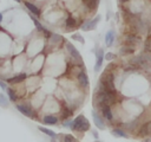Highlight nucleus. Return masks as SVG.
I'll use <instances>...</instances> for the list:
<instances>
[{"instance_id": "obj_1", "label": "nucleus", "mask_w": 151, "mask_h": 142, "mask_svg": "<svg viewBox=\"0 0 151 142\" xmlns=\"http://www.w3.org/2000/svg\"><path fill=\"white\" fill-rule=\"evenodd\" d=\"M114 92L116 91H109V90H98L96 96V102L98 105H110L114 99Z\"/></svg>"}, {"instance_id": "obj_2", "label": "nucleus", "mask_w": 151, "mask_h": 142, "mask_svg": "<svg viewBox=\"0 0 151 142\" xmlns=\"http://www.w3.org/2000/svg\"><path fill=\"white\" fill-rule=\"evenodd\" d=\"M72 129L77 131H86L90 129V122L84 115H79L72 121Z\"/></svg>"}, {"instance_id": "obj_3", "label": "nucleus", "mask_w": 151, "mask_h": 142, "mask_svg": "<svg viewBox=\"0 0 151 142\" xmlns=\"http://www.w3.org/2000/svg\"><path fill=\"white\" fill-rule=\"evenodd\" d=\"M65 47H66V51H67V53L70 54V57H71V58L73 59V62L76 63V65L83 66L84 63H83V58H81L79 51H78L71 43H68V41L65 43Z\"/></svg>"}, {"instance_id": "obj_4", "label": "nucleus", "mask_w": 151, "mask_h": 142, "mask_svg": "<svg viewBox=\"0 0 151 142\" xmlns=\"http://www.w3.org/2000/svg\"><path fill=\"white\" fill-rule=\"evenodd\" d=\"M129 64L132 65V66H136V67H140V69H147V67H150V65H151L142 54L134 56V57L130 58Z\"/></svg>"}, {"instance_id": "obj_5", "label": "nucleus", "mask_w": 151, "mask_h": 142, "mask_svg": "<svg viewBox=\"0 0 151 142\" xmlns=\"http://www.w3.org/2000/svg\"><path fill=\"white\" fill-rule=\"evenodd\" d=\"M100 19H101V15H100V14H97L94 18H92V19H90V20H86L85 22H83V24L80 25V28H81V31L88 32V31H92V30H94V28L97 27V25L99 24Z\"/></svg>"}, {"instance_id": "obj_6", "label": "nucleus", "mask_w": 151, "mask_h": 142, "mask_svg": "<svg viewBox=\"0 0 151 142\" xmlns=\"http://www.w3.org/2000/svg\"><path fill=\"white\" fill-rule=\"evenodd\" d=\"M140 43H142L140 38H139L138 36L133 34V33H126V34L124 36V44H125V45H130V46L136 47V46L139 45Z\"/></svg>"}, {"instance_id": "obj_7", "label": "nucleus", "mask_w": 151, "mask_h": 142, "mask_svg": "<svg viewBox=\"0 0 151 142\" xmlns=\"http://www.w3.org/2000/svg\"><path fill=\"white\" fill-rule=\"evenodd\" d=\"M96 64H94V71L96 72H98L100 69H101V66H103V63H104V50L103 49H97L96 50Z\"/></svg>"}, {"instance_id": "obj_8", "label": "nucleus", "mask_w": 151, "mask_h": 142, "mask_svg": "<svg viewBox=\"0 0 151 142\" xmlns=\"http://www.w3.org/2000/svg\"><path fill=\"white\" fill-rule=\"evenodd\" d=\"M77 80H78L79 85H80L81 88H84V89H87V88H88V85H90L88 76H87L86 71H84V70H81V71L77 75Z\"/></svg>"}, {"instance_id": "obj_9", "label": "nucleus", "mask_w": 151, "mask_h": 142, "mask_svg": "<svg viewBox=\"0 0 151 142\" xmlns=\"http://www.w3.org/2000/svg\"><path fill=\"white\" fill-rule=\"evenodd\" d=\"M17 106V109L22 114V115H25V116H27V117H33L34 116V114H33V110H32V108L28 105V104H24V103H20V104H17L15 105Z\"/></svg>"}, {"instance_id": "obj_10", "label": "nucleus", "mask_w": 151, "mask_h": 142, "mask_svg": "<svg viewBox=\"0 0 151 142\" xmlns=\"http://www.w3.org/2000/svg\"><path fill=\"white\" fill-rule=\"evenodd\" d=\"M24 5L26 6V8L29 11V13H31V14H33L34 17H40L41 11H40V8H39L37 5H34L33 2L27 1V0H25V1H24Z\"/></svg>"}, {"instance_id": "obj_11", "label": "nucleus", "mask_w": 151, "mask_h": 142, "mask_svg": "<svg viewBox=\"0 0 151 142\" xmlns=\"http://www.w3.org/2000/svg\"><path fill=\"white\" fill-rule=\"evenodd\" d=\"M65 30L66 31H71L73 28H76L79 24H78V19L77 18H73L72 15H68L66 19H65Z\"/></svg>"}, {"instance_id": "obj_12", "label": "nucleus", "mask_w": 151, "mask_h": 142, "mask_svg": "<svg viewBox=\"0 0 151 142\" xmlns=\"http://www.w3.org/2000/svg\"><path fill=\"white\" fill-rule=\"evenodd\" d=\"M114 37H116V34H114V31H113V30H110V31L106 32L105 38H104V41H105V45H106L107 47H111V46L113 45V43H114Z\"/></svg>"}, {"instance_id": "obj_13", "label": "nucleus", "mask_w": 151, "mask_h": 142, "mask_svg": "<svg viewBox=\"0 0 151 142\" xmlns=\"http://www.w3.org/2000/svg\"><path fill=\"white\" fill-rule=\"evenodd\" d=\"M134 51H136V49L133 47V46H130V45H124V46H122L120 49H119V51H118V53H119V56H131V54H133L134 53Z\"/></svg>"}, {"instance_id": "obj_14", "label": "nucleus", "mask_w": 151, "mask_h": 142, "mask_svg": "<svg viewBox=\"0 0 151 142\" xmlns=\"http://www.w3.org/2000/svg\"><path fill=\"white\" fill-rule=\"evenodd\" d=\"M81 1L88 11H96L99 5V0H81Z\"/></svg>"}, {"instance_id": "obj_15", "label": "nucleus", "mask_w": 151, "mask_h": 142, "mask_svg": "<svg viewBox=\"0 0 151 142\" xmlns=\"http://www.w3.org/2000/svg\"><path fill=\"white\" fill-rule=\"evenodd\" d=\"M26 77H27V75H26V73H24V72H21V73L15 75L14 77H12V78L7 79V82H9V83H14V84H18V83H21L22 80H25V79H26Z\"/></svg>"}, {"instance_id": "obj_16", "label": "nucleus", "mask_w": 151, "mask_h": 142, "mask_svg": "<svg viewBox=\"0 0 151 142\" xmlns=\"http://www.w3.org/2000/svg\"><path fill=\"white\" fill-rule=\"evenodd\" d=\"M101 114L109 121H111L113 118V114H112V110H111L110 105H101Z\"/></svg>"}, {"instance_id": "obj_17", "label": "nucleus", "mask_w": 151, "mask_h": 142, "mask_svg": "<svg viewBox=\"0 0 151 142\" xmlns=\"http://www.w3.org/2000/svg\"><path fill=\"white\" fill-rule=\"evenodd\" d=\"M149 134H151V121L144 123V124L140 127V129H139V135H140V136H146V135H149Z\"/></svg>"}, {"instance_id": "obj_18", "label": "nucleus", "mask_w": 151, "mask_h": 142, "mask_svg": "<svg viewBox=\"0 0 151 142\" xmlns=\"http://www.w3.org/2000/svg\"><path fill=\"white\" fill-rule=\"evenodd\" d=\"M92 117H93V121H94V124L97 125V128L98 129H105V124L103 123V121H101V118L99 117V115L96 112V111H92Z\"/></svg>"}, {"instance_id": "obj_19", "label": "nucleus", "mask_w": 151, "mask_h": 142, "mask_svg": "<svg viewBox=\"0 0 151 142\" xmlns=\"http://www.w3.org/2000/svg\"><path fill=\"white\" fill-rule=\"evenodd\" d=\"M63 37L60 36V34H55V33H52L51 36H50V38H48V41H50V44H52V45H58V44H60V43H63Z\"/></svg>"}, {"instance_id": "obj_20", "label": "nucleus", "mask_w": 151, "mask_h": 142, "mask_svg": "<svg viewBox=\"0 0 151 142\" xmlns=\"http://www.w3.org/2000/svg\"><path fill=\"white\" fill-rule=\"evenodd\" d=\"M42 122L45 124H47V125H53V124H57L58 118L55 116H53V115H46V116H44Z\"/></svg>"}, {"instance_id": "obj_21", "label": "nucleus", "mask_w": 151, "mask_h": 142, "mask_svg": "<svg viewBox=\"0 0 151 142\" xmlns=\"http://www.w3.org/2000/svg\"><path fill=\"white\" fill-rule=\"evenodd\" d=\"M111 133H112V135L116 136V137H124V138H127V137H129V135H127L124 130L118 129V128H117V129H113Z\"/></svg>"}, {"instance_id": "obj_22", "label": "nucleus", "mask_w": 151, "mask_h": 142, "mask_svg": "<svg viewBox=\"0 0 151 142\" xmlns=\"http://www.w3.org/2000/svg\"><path fill=\"white\" fill-rule=\"evenodd\" d=\"M6 91H7V95H8V99L9 101H12V102H15L17 101V93H15V91L12 89V88H8L7 86V89H6Z\"/></svg>"}, {"instance_id": "obj_23", "label": "nucleus", "mask_w": 151, "mask_h": 142, "mask_svg": "<svg viewBox=\"0 0 151 142\" xmlns=\"http://www.w3.org/2000/svg\"><path fill=\"white\" fill-rule=\"evenodd\" d=\"M38 129H39L40 131H42L44 134H46L47 136L52 137V138H54V137H55V133H54V131H52L51 129H47V128H45V127H39Z\"/></svg>"}, {"instance_id": "obj_24", "label": "nucleus", "mask_w": 151, "mask_h": 142, "mask_svg": "<svg viewBox=\"0 0 151 142\" xmlns=\"http://www.w3.org/2000/svg\"><path fill=\"white\" fill-rule=\"evenodd\" d=\"M31 18H32V20H33L34 26L37 27V30H38V31H40V32H42L45 27H44V26L40 24V21H38V20H37V18H34V15H33V14H31Z\"/></svg>"}, {"instance_id": "obj_25", "label": "nucleus", "mask_w": 151, "mask_h": 142, "mask_svg": "<svg viewBox=\"0 0 151 142\" xmlns=\"http://www.w3.org/2000/svg\"><path fill=\"white\" fill-rule=\"evenodd\" d=\"M61 142H79V141L74 136H72L70 134H66V135L63 136V141Z\"/></svg>"}, {"instance_id": "obj_26", "label": "nucleus", "mask_w": 151, "mask_h": 142, "mask_svg": "<svg viewBox=\"0 0 151 142\" xmlns=\"http://www.w3.org/2000/svg\"><path fill=\"white\" fill-rule=\"evenodd\" d=\"M0 105L4 106V108L8 106V98L4 93H0Z\"/></svg>"}, {"instance_id": "obj_27", "label": "nucleus", "mask_w": 151, "mask_h": 142, "mask_svg": "<svg viewBox=\"0 0 151 142\" xmlns=\"http://www.w3.org/2000/svg\"><path fill=\"white\" fill-rule=\"evenodd\" d=\"M144 51L151 52V37L149 36L144 41Z\"/></svg>"}, {"instance_id": "obj_28", "label": "nucleus", "mask_w": 151, "mask_h": 142, "mask_svg": "<svg viewBox=\"0 0 151 142\" xmlns=\"http://www.w3.org/2000/svg\"><path fill=\"white\" fill-rule=\"evenodd\" d=\"M72 39H74V40H77V41H79L80 44H84V43H85V39H84L79 33H74V34H72Z\"/></svg>"}, {"instance_id": "obj_29", "label": "nucleus", "mask_w": 151, "mask_h": 142, "mask_svg": "<svg viewBox=\"0 0 151 142\" xmlns=\"http://www.w3.org/2000/svg\"><path fill=\"white\" fill-rule=\"evenodd\" d=\"M116 57H117V56H116L114 53H112V52H107V53H105V56H104V58H105L106 60H109V62H110V60H113Z\"/></svg>"}, {"instance_id": "obj_30", "label": "nucleus", "mask_w": 151, "mask_h": 142, "mask_svg": "<svg viewBox=\"0 0 151 142\" xmlns=\"http://www.w3.org/2000/svg\"><path fill=\"white\" fill-rule=\"evenodd\" d=\"M140 54H142V56H143V57H144V58H145V59H146V60H147V62L151 64V52H147V51H143Z\"/></svg>"}, {"instance_id": "obj_31", "label": "nucleus", "mask_w": 151, "mask_h": 142, "mask_svg": "<svg viewBox=\"0 0 151 142\" xmlns=\"http://www.w3.org/2000/svg\"><path fill=\"white\" fill-rule=\"evenodd\" d=\"M63 125H64V127H67V128H72V121H70V120H65L64 123H63Z\"/></svg>"}, {"instance_id": "obj_32", "label": "nucleus", "mask_w": 151, "mask_h": 142, "mask_svg": "<svg viewBox=\"0 0 151 142\" xmlns=\"http://www.w3.org/2000/svg\"><path fill=\"white\" fill-rule=\"evenodd\" d=\"M0 88H1L2 90H6V89H7V84H6V82L0 80Z\"/></svg>"}, {"instance_id": "obj_33", "label": "nucleus", "mask_w": 151, "mask_h": 142, "mask_svg": "<svg viewBox=\"0 0 151 142\" xmlns=\"http://www.w3.org/2000/svg\"><path fill=\"white\" fill-rule=\"evenodd\" d=\"M70 115H71V111H70L68 109H65V110H64V117H65V116H66V117H68Z\"/></svg>"}, {"instance_id": "obj_34", "label": "nucleus", "mask_w": 151, "mask_h": 142, "mask_svg": "<svg viewBox=\"0 0 151 142\" xmlns=\"http://www.w3.org/2000/svg\"><path fill=\"white\" fill-rule=\"evenodd\" d=\"M129 1H130V0H118V2H119V4H123V5H124V4H127Z\"/></svg>"}, {"instance_id": "obj_35", "label": "nucleus", "mask_w": 151, "mask_h": 142, "mask_svg": "<svg viewBox=\"0 0 151 142\" xmlns=\"http://www.w3.org/2000/svg\"><path fill=\"white\" fill-rule=\"evenodd\" d=\"M143 142H151V137H149V138H145Z\"/></svg>"}, {"instance_id": "obj_36", "label": "nucleus", "mask_w": 151, "mask_h": 142, "mask_svg": "<svg viewBox=\"0 0 151 142\" xmlns=\"http://www.w3.org/2000/svg\"><path fill=\"white\" fill-rule=\"evenodd\" d=\"M2 21V13H0V22Z\"/></svg>"}, {"instance_id": "obj_37", "label": "nucleus", "mask_w": 151, "mask_h": 142, "mask_svg": "<svg viewBox=\"0 0 151 142\" xmlns=\"http://www.w3.org/2000/svg\"><path fill=\"white\" fill-rule=\"evenodd\" d=\"M149 36H150V37H151V27H150V28H149Z\"/></svg>"}, {"instance_id": "obj_38", "label": "nucleus", "mask_w": 151, "mask_h": 142, "mask_svg": "<svg viewBox=\"0 0 151 142\" xmlns=\"http://www.w3.org/2000/svg\"><path fill=\"white\" fill-rule=\"evenodd\" d=\"M15 1H17V2H20V1H21V0H15Z\"/></svg>"}, {"instance_id": "obj_39", "label": "nucleus", "mask_w": 151, "mask_h": 142, "mask_svg": "<svg viewBox=\"0 0 151 142\" xmlns=\"http://www.w3.org/2000/svg\"><path fill=\"white\" fill-rule=\"evenodd\" d=\"M94 142H100V141H94Z\"/></svg>"}]
</instances>
